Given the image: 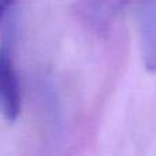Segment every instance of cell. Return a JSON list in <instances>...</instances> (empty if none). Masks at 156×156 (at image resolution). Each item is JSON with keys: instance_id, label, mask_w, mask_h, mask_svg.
<instances>
[{"instance_id": "obj_1", "label": "cell", "mask_w": 156, "mask_h": 156, "mask_svg": "<svg viewBox=\"0 0 156 156\" xmlns=\"http://www.w3.org/2000/svg\"><path fill=\"white\" fill-rule=\"evenodd\" d=\"M127 4L129 0H77L74 15L89 32L103 36L125 14Z\"/></svg>"}, {"instance_id": "obj_2", "label": "cell", "mask_w": 156, "mask_h": 156, "mask_svg": "<svg viewBox=\"0 0 156 156\" xmlns=\"http://www.w3.org/2000/svg\"><path fill=\"white\" fill-rule=\"evenodd\" d=\"M22 108V89L11 48L7 43L0 45V115L15 122Z\"/></svg>"}, {"instance_id": "obj_3", "label": "cell", "mask_w": 156, "mask_h": 156, "mask_svg": "<svg viewBox=\"0 0 156 156\" xmlns=\"http://www.w3.org/2000/svg\"><path fill=\"white\" fill-rule=\"evenodd\" d=\"M138 21L144 65L156 73V0H138Z\"/></svg>"}, {"instance_id": "obj_4", "label": "cell", "mask_w": 156, "mask_h": 156, "mask_svg": "<svg viewBox=\"0 0 156 156\" xmlns=\"http://www.w3.org/2000/svg\"><path fill=\"white\" fill-rule=\"evenodd\" d=\"M15 2L16 0H0V23L5 18L8 11L11 10V7L15 4Z\"/></svg>"}]
</instances>
